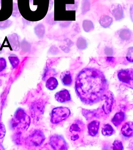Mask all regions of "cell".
<instances>
[{"instance_id":"8992f818","label":"cell","mask_w":133,"mask_h":150,"mask_svg":"<svg viewBox=\"0 0 133 150\" xmlns=\"http://www.w3.org/2000/svg\"><path fill=\"white\" fill-rule=\"evenodd\" d=\"M45 138L44 133L39 130H35L27 138L29 144L34 146H39L45 141Z\"/></svg>"},{"instance_id":"5b68a950","label":"cell","mask_w":133,"mask_h":150,"mask_svg":"<svg viewBox=\"0 0 133 150\" xmlns=\"http://www.w3.org/2000/svg\"><path fill=\"white\" fill-rule=\"evenodd\" d=\"M118 77L120 81L132 88L133 70L132 69H122L119 71Z\"/></svg>"},{"instance_id":"9c48e42d","label":"cell","mask_w":133,"mask_h":150,"mask_svg":"<svg viewBox=\"0 0 133 150\" xmlns=\"http://www.w3.org/2000/svg\"><path fill=\"white\" fill-rule=\"evenodd\" d=\"M122 134L125 137H132L133 134V124L132 122H128L122 125L121 129Z\"/></svg>"},{"instance_id":"52a82bcc","label":"cell","mask_w":133,"mask_h":150,"mask_svg":"<svg viewBox=\"0 0 133 150\" xmlns=\"http://www.w3.org/2000/svg\"><path fill=\"white\" fill-rule=\"evenodd\" d=\"M44 105L40 101H35L31 105V115L34 119L38 120L40 117L44 112Z\"/></svg>"},{"instance_id":"9a60e30c","label":"cell","mask_w":133,"mask_h":150,"mask_svg":"<svg viewBox=\"0 0 133 150\" xmlns=\"http://www.w3.org/2000/svg\"><path fill=\"white\" fill-rule=\"evenodd\" d=\"M8 59L13 68L15 69L18 67V64H19L20 60L16 55L11 54L9 56Z\"/></svg>"},{"instance_id":"277c9868","label":"cell","mask_w":133,"mask_h":150,"mask_svg":"<svg viewBox=\"0 0 133 150\" xmlns=\"http://www.w3.org/2000/svg\"><path fill=\"white\" fill-rule=\"evenodd\" d=\"M50 145L55 150H67L68 145L61 136L58 134L52 135L50 139Z\"/></svg>"},{"instance_id":"4fadbf2b","label":"cell","mask_w":133,"mask_h":150,"mask_svg":"<svg viewBox=\"0 0 133 150\" xmlns=\"http://www.w3.org/2000/svg\"><path fill=\"white\" fill-rule=\"evenodd\" d=\"M58 85V82L56 79L53 77H51L46 81V87L50 90H55Z\"/></svg>"},{"instance_id":"7a4b0ae2","label":"cell","mask_w":133,"mask_h":150,"mask_svg":"<svg viewBox=\"0 0 133 150\" xmlns=\"http://www.w3.org/2000/svg\"><path fill=\"white\" fill-rule=\"evenodd\" d=\"M31 119L23 109L19 108L15 112L11 121V128L17 133L26 131L30 126Z\"/></svg>"},{"instance_id":"2e32d148","label":"cell","mask_w":133,"mask_h":150,"mask_svg":"<svg viewBox=\"0 0 133 150\" xmlns=\"http://www.w3.org/2000/svg\"><path fill=\"white\" fill-rule=\"evenodd\" d=\"M83 125L80 123H75L72 124L70 129L71 132H80L82 130Z\"/></svg>"},{"instance_id":"ac0fdd59","label":"cell","mask_w":133,"mask_h":150,"mask_svg":"<svg viewBox=\"0 0 133 150\" xmlns=\"http://www.w3.org/2000/svg\"><path fill=\"white\" fill-rule=\"evenodd\" d=\"M113 150H123V145L120 140H115L113 144Z\"/></svg>"},{"instance_id":"d6986e66","label":"cell","mask_w":133,"mask_h":150,"mask_svg":"<svg viewBox=\"0 0 133 150\" xmlns=\"http://www.w3.org/2000/svg\"><path fill=\"white\" fill-rule=\"evenodd\" d=\"M7 62L6 59L4 57L0 58V72H2L6 69Z\"/></svg>"},{"instance_id":"6da1fadb","label":"cell","mask_w":133,"mask_h":150,"mask_svg":"<svg viewBox=\"0 0 133 150\" xmlns=\"http://www.w3.org/2000/svg\"><path fill=\"white\" fill-rule=\"evenodd\" d=\"M108 88V83L104 74L94 68L82 69L76 78L77 94L82 103L87 105H92L102 100Z\"/></svg>"},{"instance_id":"8fae6325","label":"cell","mask_w":133,"mask_h":150,"mask_svg":"<svg viewBox=\"0 0 133 150\" xmlns=\"http://www.w3.org/2000/svg\"><path fill=\"white\" fill-rule=\"evenodd\" d=\"M125 119V115L123 112H117L112 120V123L115 126L118 127L121 125Z\"/></svg>"},{"instance_id":"e0dca14e","label":"cell","mask_w":133,"mask_h":150,"mask_svg":"<svg viewBox=\"0 0 133 150\" xmlns=\"http://www.w3.org/2000/svg\"><path fill=\"white\" fill-rule=\"evenodd\" d=\"M113 98L112 97H110L109 98H107L106 102V104L104 106H103V108L106 113H108L110 112L111 110L112 104H113Z\"/></svg>"},{"instance_id":"7c38bea8","label":"cell","mask_w":133,"mask_h":150,"mask_svg":"<svg viewBox=\"0 0 133 150\" xmlns=\"http://www.w3.org/2000/svg\"><path fill=\"white\" fill-rule=\"evenodd\" d=\"M61 79L64 85L69 86L72 84V77L69 71H66L63 73L61 76Z\"/></svg>"},{"instance_id":"44dd1931","label":"cell","mask_w":133,"mask_h":150,"mask_svg":"<svg viewBox=\"0 0 133 150\" xmlns=\"http://www.w3.org/2000/svg\"><path fill=\"white\" fill-rule=\"evenodd\" d=\"M79 138V136L78 134L73 135L71 137V139L73 141H75Z\"/></svg>"},{"instance_id":"ba28073f","label":"cell","mask_w":133,"mask_h":150,"mask_svg":"<svg viewBox=\"0 0 133 150\" xmlns=\"http://www.w3.org/2000/svg\"><path fill=\"white\" fill-rule=\"evenodd\" d=\"M56 99L61 103H66L71 100V96L69 92L67 90H64L57 92L56 94Z\"/></svg>"},{"instance_id":"ffe728a7","label":"cell","mask_w":133,"mask_h":150,"mask_svg":"<svg viewBox=\"0 0 133 150\" xmlns=\"http://www.w3.org/2000/svg\"><path fill=\"white\" fill-rule=\"evenodd\" d=\"M6 129L4 124L0 122V139H3L5 137Z\"/></svg>"},{"instance_id":"3957f363","label":"cell","mask_w":133,"mask_h":150,"mask_svg":"<svg viewBox=\"0 0 133 150\" xmlns=\"http://www.w3.org/2000/svg\"><path fill=\"white\" fill-rule=\"evenodd\" d=\"M70 113L68 108L63 107L55 108L51 112V122L53 124H58L68 118Z\"/></svg>"},{"instance_id":"30bf717a","label":"cell","mask_w":133,"mask_h":150,"mask_svg":"<svg viewBox=\"0 0 133 150\" xmlns=\"http://www.w3.org/2000/svg\"><path fill=\"white\" fill-rule=\"evenodd\" d=\"M100 123L99 121H93L89 123L87 126L88 133L91 137H95L98 132L100 127Z\"/></svg>"},{"instance_id":"5bb4252c","label":"cell","mask_w":133,"mask_h":150,"mask_svg":"<svg viewBox=\"0 0 133 150\" xmlns=\"http://www.w3.org/2000/svg\"><path fill=\"white\" fill-rule=\"evenodd\" d=\"M115 132L113 127L109 124L103 125L101 129V132L104 136H110Z\"/></svg>"}]
</instances>
